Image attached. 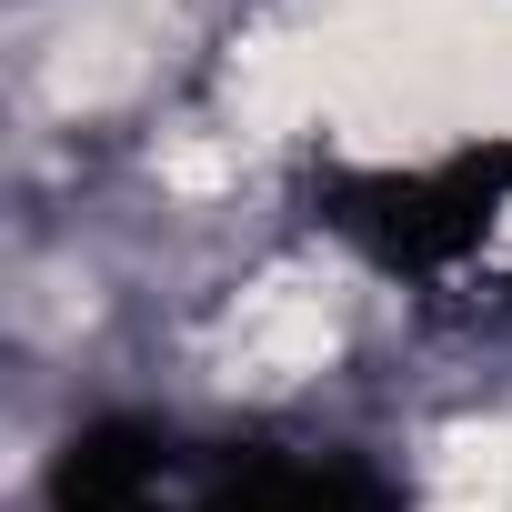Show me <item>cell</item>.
I'll return each instance as SVG.
<instances>
[{
  "mask_svg": "<svg viewBox=\"0 0 512 512\" xmlns=\"http://www.w3.org/2000/svg\"><path fill=\"white\" fill-rule=\"evenodd\" d=\"M51 512H392V492L352 462L191 452L151 422H101L61 452Z\"/></svg>",
  "mask_w": 512,
  "mask_h": 512,
  "instance_id": "cell-1",
  "label": "cell"
},
{
  "mask_svg": "<svg viewBox=\"0 0 512 512\" xmlns=\"http://www.w3.org/2000/svg\"><path fill=\"white\" fill-rule=\"evenodd\" d=\"M512 181V151H462L442 171H382V181H342L332 191V221L352 241H372L382 262H452L462 241H482L492 221V191Z\"/></svg>",
  "mask_w": 512,
  "mask_h": 512,
  "instance_id": "cell-2",
  "label": "cell"
}]
</instances>
